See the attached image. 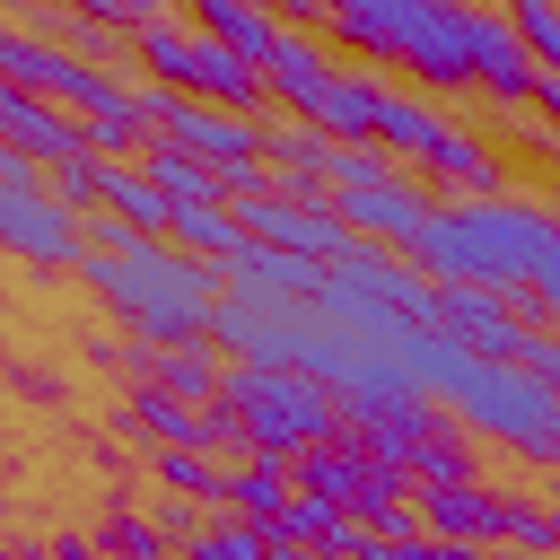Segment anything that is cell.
<instances>
[{
	"mask_svg": "<svg viewBox=\"0 0 560 560\" xmlns=\"http://www.w3.org/2000/svg\"><path fill=\"white\" fill-rule=\"evenodd\" d=\"M534 122L560 131V70H542V88H534Z\"/></svg>",
	"mask_w": 560,
	"mask_h": 560,
	"instance_id": "obj_35",
	"label": "cell"
},
{
	"mask_svg": "<svg viewBox=\"0 0 560 560\" xmlns=\"http://www.w3.org/2000/svg\"><path fill=\"white\" fill-rule=\"evenodd\" d=\"M105 219H131L140 236H166L175 228V201L158 192V175H149V158H105V201H96Z\"/></svg>",
	"mask_w": 560,
	"mask_h": 560,
	"instance_id": "obj_24",
	"label": "cell"
},
{
	"mask_svg": "<svg viewBox=\"0 0 560 560\" xmlns=\"http://www.w3.org/2000/svg\"><path fill=\"white\" fill-rule=\"evenodd\" d=\"M332 149H341L332 131H315L298 114H262V158L289 192H332Z\"/></svg>",
	"mask_w": 560,
	"mask_h": 560,
	"instance_id": "obj_19",
	"label": "cell"
},
{
	"mask_svg": "<svg viewBox=\"0 0 560 560\" xmlns=\"http://www.w3.org/2000/svg\"><path fill=\"white\" fill-rule=\"evenodd\" d=\"M131 70L175 88V96H201V105H228V114H271V88L245 52H228L201 18H158L149 35H131Z\"/></svg>",
	"mask_w": 560,
	"mask_h": 560,
	"instance_id": "obj_6",
	"label": "cell"
},
{
	"mask_svg": "<svg viewBox=\"0 0 560 560\" xmlns=\"http://www.w3.org/2000/svg\"><path fill=\"white\" fill-rule=\"evenodd\" d=\"M0 88L52 96V105H70V114H105V105L131 88V70H105V61L70 52V44H44V35L9 26V35H0Z\"/></svg>",
	"mask_w": 560,
	"mask_h": 560,
	"instance_id": "obj_9",
	"label": "cell"
},
{
	"mask_svg": "<svg viewBox=\"0 0 560 560\" xmlns=\"http://www.w3.org/2000/svg\"><path fill=\"white\" fill-rule=\"evenodd\" d=\"M542 499H560V464H551V472H542Z\"/></svg>",
	"mask_w": 560,
	"mask_h": 560,
	"instance_id": "obj_38",
	"label": "cell"
},
{
	"mask_svg": "<svg viewBox=\"0 0 560 560\" xmlns=\"http://www.w3.org/2000/svg\"><path fill=\"white\" fill-rule=\"evenodd\" d=\"M228 289H245V298H324V262H306V254H280V245H254V236H245V254L228 262Z\"/></svg>",
	"mask_w": 560,
	"mask_h": 560,
	"instance_id": "obj_23",
	"label": "cell"
},
{
	"mask_svg": "<svg viewBox=\"0 0 560 560\" xmlns=\"http://www.w3.org/2000/svg\"><path fill=\"white\" fill-rule=\"evenodd\" d=\"M411 262L429 280H472V289H542L560 271V201L534 192H490V201H438L420 228Z\"/></svg>",
	"mask_w": 560,
	"mask_h": 560,
	"instance_id": "obj_3",
	"label": "cell"
},
{
	"mask_svg": "<svg viewBox=\"0 0 560 560\" xmlns=\"http://www.w3.org/2000/svg\"><path fill=\"white\" fill-rule=\"evenodd\" d=\"M420 516H429V534H446V542H472V551H499V534H508V481H429L420 490Z\"/></svg>",
	"mask_w": 560,
	"mask_h": 560,
	"instance_id": "obj_17",
	"label": "cell"
},
{
	"mask_svg": "<svg viewBox=\"0 0 560 560\" xmlns=\"http://www.w3.org/2000/svg\"><path fill=\"white\" fill-rule=\"evenodd\" d=\"M534 88H542V61H534L525 35L508 26V9L481 0V9H472V96H481V114H490V122H525V114H534Z\"/></svg>",
	"mask_w": 560,
	"mask_h": 560,
	"instance_id": "obj_11",
	"label": "cell"
},
{
	"mask_svg": "<svg viewBox=\"0 0 560 560\" xmlns=\"http://www.w3.org/2000/svg\"><path fill=\"white\" fill-rule=\"evenodd\" d=\"M315 341H324V298H245V289H228V315H219V350L228 359L306 368Z\"/></svg>",
	"mask_w": 560,
	"mask_h": 560,
	"instance_id": "obj_10",
	"label": "cell"
},
{
	"mask_svg": "<svg viewBox=\"0 0 560 560\" xmlns=\"http://www.w3.org/2000/svg\"><path fill=\"white\" fill-rule=\"evenodd\" d=\"M149 175H158V192H166L175 210H201V201H228V184H219V166H201V158H184V149H149Z\"/></svg>",
	"mask_w": 560,
	"mask_h": 560,
	"instance_id": "obj_30",
	"label": "cell"
},
{
	"mask_svg": "<svg viewBox=\"0 0 560 560\" xmlns=\"http://www.w3.org/2000/svg\"><path fill=\"white\" fill-rule=\"evenodd\" d=\"M0 149L35 158V166L52 175V166L88 158L96 140H88V114H70V105H52V96H26V88H0Z\"/></svg>",
	"mask_w": 560,
	"mask_h": 560,
	"instance_id": "obj_15",
	"label": "cell"
},
{
	"mask_svg": "<svg viewBox=\"0 0 560 560\" xmlns=\"http://www.w3.org/2000/svg\"><path fill=\"white\" fill-rule=\"evenodd\" d=\"M332 210H341L359 236L411 254L420 228L438 219V192H429V175L402 166L385 140H341V149H332Z\"/></svg>",
	"mask_w": 560,
	"mask_h": 560,
	"instance_id": "obj_7",
	"label": "cell"
},
{
	"mask_svg": "<svg viewBox=\"0 0 560 560\" xmlns=\"http://www.w3.org/2000/svg\"><path fill=\"white\" fill-rule=\"evenodd\" d=\"M88 298L122 324V341H219L228 271L175 236H140L131 219H88Z\"/></svg>",
	"mask_w": 560,
	"mask_h": 560,
	"instance_id": "obj_1",
	"label": "cell"
},
{
	"mask_svg": "<svg viewBox=\"0 0 560 560\" xmlns=\"http://www.w3.org/2000/svg\"><path fill=\"white\" fill-rule=\"evenodd\" d=\"M149 481H158V490H184V499H201V508H228L236 464H219V455H201V446H149Z\"/></svg>",
	"mask_w": 560,
	"mask_h": 560,
	"instance_id": "obj_26",
	"label": "cell"
},
{
	"mask_svg": "<svg viewBox=\"0 0 560 560\" xmlns=\"http://www.w3.org/2000/svg\"><path fill=\"white\" fill-rule=\"evenodd\" d=\"M289 499H298V472H289V464H271V455H245V464H236V481H228V508H245L254 525H280V516H289Z\"/></svg>",
	"mask_w": 560,
	"mask_h": 560,
	"instance_id": "obj_27",
	"label": "cell"
},
{
	"mask_svg": "<svg viewBox=\"0 0 560 560\" xmlns=\"http://www.w3.org/2000/svg\"><path fill=\"white\" fill-rule=\"evenodd\" d=\"M306 122L332 131V140H376V122H385V79H376L368 61H341L332 88H324V105H315Z\"/></svg>",
	"mask_w": 560,
	"mask_h": 560,
	"instance_id": "obj_22",
	"label": "cell"
},
{
	"mask_svg": "<svg viewBox=\"0 0 560 560\" xmlns=\"http://www.w3.org/2000/svg\"><path fill=\"white\" fill-rule=\"evenodd\" d=\"M0 245L26 262V271H88V219L52 192V175L18 149H0Z\"/></svg>",
	"mask_w": 560,
	"mask_h": 560,
	"instance_id": "obj_8",
	"label": "cell"
},
{
	"mask_svg": "<svg viewBox=\"0 0 560 560\" xmlns=\"http://www.w3.org/2000/svg\"><path fill=\"white\" fill-rule=\"evenodd\" d=\"M122 429H140L149 446H201V438H210V411H201V402H175V394H158V385H131ZM201 455H210V446H201Z\"/></svg>",
	"mask_w": 560,
	"mask_h": 560,
	"instance_id": "obj_25",
	"label": "cell"
},
{
	"mask_svg": "<svg viewBox=\"0 0 560 560\" xmlns=\"http://www.w3.org/2000/svg\"><path fill=\"white\" fill-rule=\"evenodd\" d=\"M228 350L219 341H122V376L131 385H158V394H175V402H219L228 394Z\"/></svg>",
	"mask_w": 560,
	"mask_h": 560,
	"instance_id": "obj_13",
	"label": "cell"
},
{
	"mask_svg": "<svg viewBox=\"0 0 560 560\" xmlns=\"http://www.w3.org/2000/svg\"><path fill=\"white\" fill-rule=\"evenodd\" d=\"M508 9V26L525 35V52L542 61V70H560V0H499Z\"/></svg>",
	"mask_w": 560,
	"mask_h": 560,
	"instance_id": "obj_32",
	"label": "cell"
},
{
	"mask_svg": "<svg viewBox=\"0 0 560 560\" xmlns=\"http://www.w3.org/2000/svg\"><path fill=\"white\" fill-rule=\"evenodd\" d=\"M289 472H298V490H315V499H332V508H350V516H368L385 490H402V481H411V472L376 464V455H368L350 429H341V438H324V446H306Z\"/></svg>",
	"mask_w": 560,
	"mask_h": 560,
	"instance_id": "obj_14",
	"label": "cell"
},
{
	"mask_svg": "<svg viewBox=\"0 0 560 560\" xmlns=\"http://www.w3.org/2000/svg\"><path fill=\"white\" fill-rule=\"evenodd\" d=\"M508 551H560V508L542 499V481L534 490H516L508 481V534H499Z\"/></svg>",
	"mask_w": 560,
	"mask_h": 560,
	"instance_id": "obj_31",
	"label": "cell"
},
{
	"mask_svg": "<svg viewBox=\"0 0 560 560\" xmlns=\"http://www.w3.org/2000/svg\"><path fill=\"white\" fill-rule=\"evenodd\" d=\"M332 70H341V44H332L324 26H280V44H271V61H262L271 114H298V122H306V114L324 105Z\"/></svg>",
	"mask_w": 560,
	"mask_h": 560,
	"instance_id": "obj_16",
	"label": "cell"
},
{
	"mask_svg": "<svg viewBox=\"0 0 560 560\" xmlns=\"http://www.w3.org/2000/svg\"><path fill=\"white\" fill-rule=\"evenodd\" d=\"M472 9L481 0H324V35L341 61L402 70L420 96H472Z\"/></svg>",
	"mask_w": 560,
	"mask_h": 560,
	"instance_id": "obj_4",
	"label": "cell"
},
{
	"mask_svg": "<svg viewBox=\"0 0 560 560\" xmlns=\"http://www.w3.org/2000/svg\"><path fill=\"white\" fill-rule=\"evenodd\" d=\"M79 18H96V26H114V35H149L158 18H166V0H70Z\"/></svg>",
	"mask_w": 560,
	"mask_h": 560,
	"instance_id": "obj_33",
	"label": "cell"
},
{
	"mask_svg": "<svg viewBox=\"0 0 560 560\" xmlns=\"http://www.w3.org/2000/svg\"><path fill=\"white\" fill-rule=\"evenodd\" d=\"M192 18H201V26H210V35L228 44V52H245L254 70L271 61V44H280V26H289V18L271 9V0H254V9H192Z\"/></svg>",
	"mask_w": 560,
	"mask_h": 560,
	"instance_id": "obj_28",
	"label": "cell"
},
{
	"mask_svg": "<svg viewBox=\"0 0 560 560\" xmlns=\"http://www.w3.org/2000/svg\"><path fill=\"white\" fill-rule=\"evenodd\" d=\"M219 402L245 420V446L271 455V464H298L306 446H324V438L350 429L341 394H332L324 376H306V368H254V359H236Z\"/></svg>",
	"mask_w": 560,
	"mask_h": 560,
	"instance_id": "obj_5",
	"label": "cell"
},
{
	"mask_svg": "<svg viewBox=\"0 0 560 560\" xmlns=\"http://www.w3.org/2000/svg\"><path fill=\"white\" fill-rule=\"evenodd\" d=\"M402 472H411L420 490H429V481H481V438L438 402V411L420 420V438L402 446Z\"/></svg>",
	"mask_w": 560,
	"mask_h": 560,
	"instance_id": "obj_20",
	"label": "cell"
},
{
	"mask_svg": "<svg viewBox=\"0 0 560 560\" xmlns=\"http://www.w3.org/2000/svg\"><path fill=\"white\" fill-rule=\"evenodd\" d=\"M376 140H385L402 166H429V158L455 140V114H446L438 96H420V88H385V122H376Z\"/></svg>",
	"mask_w": 560,
	"mask_h": 560,
	"instance_id": "obj_21",
	"label": "cell"
},
{
	"mask_svg": "<svg viewBox=\"0 0 560 560\" xmlns=\"http://www.w3.org/2000/svg\"><path fill=\"white\" fill-rule=\"evenodd\" d=\"M385 560H490V551L446 542V534H411V542H385Z\"/></svg>",
	"mask_w": 560,
	"mask_h": 560,
	"instance_id": "obj_34",
	"label": "cell"
},
{
	"mask_svg": "<svg viewBox=\"0 0 560 560\" xmlns=\"http://www.w3.org/2000/svg\"><path fill=\"white\" fill-rule=\"evenodd\" d=\"M184 9H254V0H184Z\"/></svg>",
	"mask_w": 560,
	"mask_h": 560,
	"instance_id": "obj_37",
	"label": "cell"
},
{
	"mask_svg": "<svg viewBox=\"0 0 560 560\" xmlns=\"http://www.w3.org/2000/svg\"><path fill=\"white\" fill-rule=\"evenodd\" d=\"M420 175H429V192H438V201H490V192H516V158H508L499 140L464 131V122H455V140H446Z\"/></svg>",
	"mask_w": 560,
	"mask_h": 560,
	"instance_id": "obj_18",
	"label": "cell"
},
{
	"mask_svg": "<svg viewBox=\"0 0 560 560\" xmlns=\"http://www.w3.org/2000/svg\"><path fill=\"white\" fill-rule=\"evenodd\" d=\"M0 560H52V551H35V542H9V551H0Z\"/></svg>",
	"mask_w": 560,
	"mask_h": 560,
	"instance_id": "obj_36",
	"label": "cell"
},
{
	"mask_svg": "<svg viewBox=\"0 0 560 560\" xmlns=\"http://www.w3.org/2000/svg\"><path fill=\"white\" fill-rule=\"evenodd\" d=\"M420 394L446 402L481 446H499L534 472L560 464V385L534 376L525 359H481V350H464L455 332L429 324L420 332Z\"/></svg>",
	"mask_w": 560,
	"mask_h": 560,
	"instance_id": "obj_2",
	"label": "cell"
},
{
	"mask_svg": "<svg viewBox=\"0 0 560 560\" xmlns=\"http://www.w3.org/2000/svg\"><path fill=\"white\" fill-rule=\"evenodd\" d=\"M184 560H271V525H254L245 508H219V516L184 542Z\"/></svg>",
	"mask_w": 560,
	"mask_h": 560,
	"instance_id": "obj_29",
	"label": "cell"
},
{
	"mask_svg": "<svg viewBox=\"0 0 560 560\" xmlns=\"http://www.w3.org/2000/svg\"><path fill=\"white\" fill-rule=\"evenodd\" d=\"M438 332H455L481 359H525V341L542 332L525 289H472V280H438Z\"/></svg>",
	"mask_w": 560,
	"mask_h": 560,
	"instance_id": "obj_12",
	"label": "cell"
}]
</instances>
